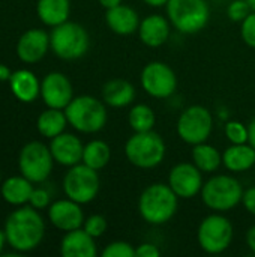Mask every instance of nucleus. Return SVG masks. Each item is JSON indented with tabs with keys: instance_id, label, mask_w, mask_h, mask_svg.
<instances>
[{
	"instance_id": "obj_1",
	"label": "nucleus",
	"mask_w": 255,
	"mask_h": 257,
	"mask_svg": "<svg viewBox=\"0 0 255 257\" xmlns=\"http://www.w3.org/2000/svg\"><path fill=\"white\" fill-rule=\"evenodd\" d=\"M8 245L17 253H29L41 245L45 236V221L39 209L33 206H17L5 221Z\"/></svg>"
},
{
	"instance_id": "obj_2",
	"label": "nucleus",
	"mask_w": 255,
	"mask_h": 257,
	"mask_svg": "<svg viewBox=\"0 0 255 257\" xmlns=\"http://www.w3.org/2000/svg\"><path fill=\"white\" fill-rule=\"evenodd\" d=\"M179 206V197L168 184L149 185L138 199V212L141 218L155 226L168 223Z\"/></svg>"
},
{
	"instance_id": "obj_3",
	"label": "nucleus",
	"mask_w": 255,
	"mask_h": 257,
	"mask_svg": "<svg viewBox=\"0 0 255 257\" xmlns=\"http://www.w3.org/2000/svg\"><path fill=\"white\" fill-rule=\"evenodd\" d=\"M68 123L83 134L101 131L108 120V113L102 101L90 95L74 96L65 108Z\"/></svg>"
},
{
	"instance_id": "obj_4",
	"label": "nucleus",
	"mask_w": 255,
	"mask_h": 257,
	"mask_svg": "<svg viewBox=\"0 0 255 257\" xmlns=\"http://www.w3.org/2000/svg\"><path fill=\"white\" fill-rule=\"evenodd\" d=\"M203 203L215 212H227L234 209L243 197L240 182L230 175H218L203 184Z\"/></svg>"
},
{
	"instance_id": "obj_5",
	"label": "nucleus",
	"mask_w": 255,
	"mask_h": 257,
	"mask_svg": "<svg viewBox=\"0 0 255 257\" xmlns=\"http://www.w3.org/2000/svg\"><path fill=\"white\" fill-rule=\"evenodd\" d=\"M90 45L87 30L72 21H65L53 27L50 33V47L53 53L63 60H75L83 57Z\"/></svg>"
},
{
	"instance_id": "obj_6",
	"label": "nucleus",
	"mask_w": 255,
	"mask_h": 257,
	"mask_svg": "<svg viewBox=\"0 0 255 257\" xmlns=\"http://www.w3.org/2000/svg\"><path fill=\"white\" fill-rule=\"evenodd\" d=\"M125 155L138 169H153L165 158V142L153 130L135 133L125 145Z\"/></svg>"
},
{
	"instance_id": "obj_7",
	"label": "nucleus",
	"mask_w": 255,
	"mask_h": 257,
	"mask_svg": "<svg viewBox=\"0 0 255 257\" xmlns=\"http://www.w3.org/2000/svg\"><path fill=\"white\" fill-rule=\"evenodd\" d=\"M165 9L171 26L188 35L203 30L210 17L206 0H168Z\"/></svg>"
},
{
	"instance_id": "obj_8",
	"label": "nucleus",
	"mask_w": 255,
	"mask_h": 257,
	"mask_svg": "<svg viewBox=\"0 0 255 257\" xmlns=\"http://www.w3.org/2000/svg\"><path fill=\"white\" fill-rule=\"evenodd\" d=\"M63 191L68 199L86 205L96 199L101 187L98 170L86 166L84 163L69 167L63 178Z\"/></svg>"
},
{
	"instance_id": "obj_9",
	"label": "nucleus",
	"mask_w": 255,
	"mask_h": 257,
	"mask_svg": "<svg viewBox=\"0 0 255 257\" xmlns=\"http://www.w3.org/2000/svg\"><path fill=\"white\" fill-rule=\"evenodd\" d=\"M234 230L231 221L221 214H212L204 217L200 223L197 239L203 251L209 254H221L231 245Z\"/></svg>"
},
{
	"instance_id": "obj_10",
	"label": "nucleus",
	"mask_w": 255,
	"mask_h": 257,
	"mask_svg": "<svg viewBox=\"0 0 255 257\" xmlns=\"http://www.w3.org/2000/svg\"><path fill=\"white\" fill-rule=\"evenodd\" d=\"M54 163L56 161L51 155L50 146H45L42 142H30L20 151V173L33 184L45 182L53 172Z\"/></svg>"
},
{
	"instance_id": "obj_11",
	"label": "nucleus",
	"mask_w": 255,
	"mask_h": 257,
	"mask_svg": "<svg viewBox=\"0 0 255 257\" xmlns=\"http://www.w3.org/2000/svg\"><path fill=\"white\" fill-rule=\"evenodd\" d=\"M213 117L203 105H191L185 108L177 119V134L188 145H198L207 142L212 134Z\"/></svg>"
},
{
	"instance_id": "obj_12",
	"label": "nucleus",
	"mask_w": 255,
	"mask_h": 257,
	"mask_svg": "<svg viewBox=\"0 0 255 257\" xmlns=\"http://www.w3.org/2000/svg\"><path fill=\"white\" fill-rule=\"evenodd\" d=\"M143 89L153 98H170L177 89V77L174 71L164 62L147 63L140 77Z\"/></svg>"
},
{
	"instance_id": "obj_13",
	"label": "nucleus",
	"mask_w": 255,
	"mask_h": 257,
	"mask_svg": "<svg viewBox=\"0 0 255 257\" xmlns=\"http://www.w3.org/2000/svg\"><path fill=\"white\" fill-rule=\"evenodd\" d=\"M203 172L194 163H179L168 175V185L179 199H191L201 193Z\"/></svg>"
},
{
	"instance_id": "obj_14",
	"label": "nucleus",
	"mask_w": 255,
	"mask_h": 257,
	"mask_svg": "<svg viewBox=\"0 0 255 257\" xmlns=\"http://www.w3.org/2000/svg\"><path fill=\"white\" fill-rule=\"evenodd\" d=\"M41 98L47 107L65 110L74 98L72 83L62 72H50L41 81Z\"/></svg>"
},
{
	"instance_id": "obj_15",
	"label": "nucleus",
	"mask_w": 255,
	"mask_h": 257,
	"mask_svg": "<svg viewBox=\"0 0 255 257\" xmlns=\"http://www.w3.org/2000/svg\"><path fill=\"white\" fill-rule=\"evenodd\" d=\"M48 220L56 229L71 232L83 227L86 218L80 203L71 199H60L48 206Z\"/></svg>"
},
{
	"instance_id": "obj_16",
	"label": "nucleus",
	"mask_w": 255,
	"mask_h": 257,
	"mask_svg": "<svg viewBox=\"0 0 255 257\" xmlns=\"http://www.w3.org/2000/svg\"><path fill=\"white\" fill-rule=\"evenodd\" d=\"M50 47V35L42 29H29L17 42V56L24 63L42 60Z\"/></svg>"
},
{
	"instance_id": "obj_17",
	"label": "nucleus",
	"mask_w": 255,
	"mask_h": 257,
	"mask_svg": "<svg viewBox=\"0 0 255 257\" xmlns=\"http://www.w3.org/2000/svg\"><path fill=\"white\" fill-rule=\"evenodd\" d=\"M50 151L57 164L65 167H72L83 161L84 145L77 136L71 133H62L54 139H51Z\"/></svg>"
},
{
	"instance_id": "obj_18",
	"label": "nucleus",
	"mask_w": 255,
	"mask_h": 257,
	"mask_svg": "<svg viewBox=\"0 0 255 257\" xmlns=\"http://www.w3.org/2000/svg\"><path fill=\"white\" fill-rule=\"evenodd\" d=\"M170 27L171 23L168 18L158 14H152L146 17L143 21H140V27H138L140 41L152 48L161 47L170 38V32H171Z\"/></svg>"
},
{
	"instance_id": "obj_19",
	"label": "nucleus",
	"mask_w": 255,
	"mask_h": 257,
	"mask_svg": "<svg viewBox=\"0 0 255 257\" xmlns=\"http://www.w3.org/2000/svg\"><path fill=\"white\" fill-rule=\"evenodd\" d=\"M60 253L63 257H95L98 250L95 238L80 227L65 233L60 242Z\"/></svg>"
},
{
	"instance_id": "obj_20",
	"label": "nucleus",
	"mask_w": 255,
	"mask_h": 257,
	"mask_svg": "<svg viewBox=\"0 0 255 257\" xmlns=\"http://www.w3.org/2000/svg\"><path fill=\"white\" fill-rule=\"evenodd\" d=\"M105 23L111 32L122 35V36L132 35L134 32H138V27H140V18H138L137 11L122 3L114 8L107 9Z\"/></svg>"
},
{
	"instance_id": "obj_21",
	"label": "nucleus",
	"mask_w": 255,
	"mask_h": 257,
	"mask_svg": "<svg viewBox=\"0 0 255 257\" xmlns=\"http://www.w3.org/2000/svg\"><path fill=\"white\" fill-rule=\"evenodd\" d=\"M9 87L17 99L21 102H33L41 96V81L29 69H18L9 78Z\"/></svg>"
},
{
	"instance_id": "obj_22",
	"label": "nucleus",
	"mask_w": 255,
	"mask_h": 257,
	"mask_svg": "<svg viewBox=\"0 0 255 257\" xmlns=\"http://www.w3.org/2000/svg\"><path fill=\"white\" fill-rule=\"evenodd\" d=\"M33 188V182L29 181L26 176H11L2 182L0 194L6 203L12 206H23L29 203Z\"/></svg>"
},
{
	"instance_id": "obj_23",
	"label": "nucleus",
	"mask_w": 255,
	"mask_h": 257,
	"mask_svg": "<svg viewBox=\"0 0 255 257\" xmlns=\"http://www.w3.org/2000/svg\"><path fill=\"white\" fill-rule=\"evenodd\" d=\"M222 164L233 173H242L255 166V149L249 143L231 145L222 154Z\"/></svg>"
},
{
	"instance_id": "obj_24",
	"label": "nucleus",
	"mask_w": 255,
	"mask_h": 257,
	"mask_svg": "<svg viewBox=\"0 0 255 257\" xmlns=\"http://www.w3.org/2000/svg\"><path fill=\"white\" fill-rule=\"evenodd\" d=\"M102 98L104 102L114 108H122L129 105L135 98V87L122 78L110 80L102 87Z\"/></svg>"
},
{
	"instance_id": "obj_25",
	"label": "nucleus",
	"mask_w": 255,
	"mask_h": 257,
	"mask_svg": "<svg viewBox=\"0 0 255 257\" xmlns=\"http://www.w3.org/2000/svg\"><path fill=\"white\" fill-rule=\"evenodd\" d=\"M36 14L45 26L56 27L68 21L71 14V0H38Z\"/></svg>"
},
{
	"instance_id": "obj_26",
	"label": "nucleus",
	"mask_w": 255,
	"mask_h": 257,
	"mask_svg": "<svg viewBox=\"0 0 255 257\" xmlns=\"http://www.w3.org/2000/svg\"><path fill=\"white\" fill-rule=\"evenodd\" d=\"M66 125H69L66 113H65V110H60V108L48 107L47 110H44L39 114V117L36 120V128H38L39 134L47 139H54L56 136L65 133Z\"/></svg>"
},
{
	"instance_id": "obj_27",
	"label": "nucleus",
	"mask_w": 255,
	"mask_h": 257,
	"mask_svg": "<svg viewBox=\"0 0 255 257\" xmlns=\"http://www.w3.org/2000/svg\"><path fill=\"white\" fill-rule=\"evenodd\" d=\"M192 161L203 173H213L222 164V155L212 145L198 143L192 149Z\"/></svg>"
},
{
	"instance_id": "obj_28",
	"label": "nucleus",
	"mask_w": 255,
	"mask_h": 257,
	"mask_svg": "<svg viewBox=\"0 0 255 257\" xmlns=\"http://www.w3.org/2000/svg\"><path fill=\"white\" fill-rule=\"evenodd\" d=\"M110 158L111 149L104 140H92L87 145H84L81 163H84L86 166L99 172L110 163Z\"/></svg>"
},
{
	"instance_id": "obj_29",
	"label": "nucleus",
	"mask_w": 255,
	"mask_h": 257,
	"mask_svg": "<svg viewBox=\"0 0 255 257\" xmlns=\"http://www.w3.org/2000/svg\"><path fill=\"white\" fill-rule=\"evenodd\" d=\"M128 122H129V126L134 130V133L152 131L156 123V114L149 105L137 104L131 108Z\"/></svg>"
},
{
	"instance_id": "obj_30",
	"label": "nucleus",
	"mask_w": 255,
	"mask_h": 257,
	"mask_svg": "<svg viewBox=\"0 0 255 257\" xmlns=\"http://www.w3.org/2000/svg\"><path fill=\"white\" fill-rule=\"evenodd\" d=\"M225 137L231 145H243L248 143V126H245L239 120H228L224 126Z\"/></svg>"
},
{
	"instance_id": "obj_31",
	"label": "nucleus",
	"mask_w": 255,
	"mask_h": 257,
	"mask_svg": "<svg viewBox=\"0 0 255 257\" xmlns=\"http://www.w3.org/2000/svg\"><path fill=\"white\" fill-rule=\"evenodd\" d=\"M102 257H137L135 256V248L125 241H114L108 244L104 251Z\"/></svg>"
},
{
	"instance_id": "obj_32",
	"label": "nucleus",
	"mask_w": 255,
	"mask_h": 257,
	"mask_svg": "<svg viewBox=\"0 0 255 257\" xmlns=\"http://www.w3.org/2000/svg\"><path fill=\"white\" fill-rule=\"evenodd\" d=\"M83 229L90 235L93 236L95 239L102 236L107 230V220L102 217V215H90L84 220V224H83Z\"/></svg>"
},
{
	"instance_id": "obj_33",
	"label": "nucleus",
	"mask_w": 255,
	"mask_h": 257,
	"mask_svg": "<svg viewBox=\"0 0 255 257\" xmlns=\"http://www.w3.org/2000/svg\"><path fill=\"white\" fill-rule=\"evenodd\" d=\"M252 12L249 3L246 0H233L228 8H227V14L230 17V20L233 21H243L249 14Z\"/></svg>"
},
{
	"instance_id": "obj_34",
	"label": "nucleus",
	"mask_w": 255,
	"mask_h": 257,
	"mask_svg": "<svg viewBox=\"0 0 255 257\" xmlns=\"http://www.w3.org/2000/svg\"><path fill=\"white\" fill-rule=\"evenodd\" d=\"M240 35H242V39L245 41L246 45L255 48V11H252V12L242 21Z\"/></svg>"
},
{
	"instance_id": "obj_35",
	"label": "nucleus",
	"mask_w": 255,
	"mask_h": 257,
	"mask_svg": "<svg viewBox=\"0 0 255 257\" xmlns=\"http://www.w3.org/2000/svg\"><path fill=\"white\" fill-rule=\"evenodd\" d=\"M51 202V194L48 193V190L39 187V188H33L29 205L33 206L35 209H45L50 206Z\"/></svg>"
},
{
	"instance_id": "obj_36",
	"label": "nucleus",
	"mask_w": 255,
	"mask_h": 257,
	"mask_svg": "<svg viewBox=\"0 0 255 257\" xmlns=\"http://www.w3.org/2000/svg\"><path fill=\"white\" fill-rule=\"evenodd\" d=\"M135 256L137 257H159L161 256V251L159 248L155 245V244H150V242H146V244H141L135 248Z\"/></svg>"
},
{
	"instance_id": "obj_37",
	"label": "nucleus",
	"mask_w": 255,
	"mask_h": 257,
	"mask_svg": "<svg viewBox=\"0 0 255 257\" xmlns=\"http://www.w3.org/2000/svg\"><path fill=\"white\" fill-rule=\"evenodd\" d=\"M242 203L249 214L255 215V187H251L246 191H243Z\"/></svg>"
},
{
	"instance_id": "obj_38",
	"label": "nucleus",
	"mask_w": 255,
	"mask_h": 257,
	"mask_svg": "<svg viewBox=\"0 0 255 257\" xmlns=\"http://www.w3.org/2000/svg\"><path fill=\"white\" fill-rule=\"evenodd\" d=\"M246 244H248L249 250L255 254V226H252L246 233Z\"/></svg>"
},
{
	"instance_id": "obj_39",
	"label": "nucleus",
	"mask_w": 255,
	"mask_h": 257,
	"mask_svg": "<svg viewBox=\"0 0 255 257\" xmlns=\"http://www.w3.org/2000/svg\"><path fill=\"white\" fill-rule=\"evenodd\" d=\"M248 143L255 149V117L248 125Z\"/></svg>"
},
{
	"instance_id": "obj_40",
	"label": "nucleus",
	"mask_w": 255,
	"mask_h": 257,
	"mask_svg": "<svg viewBox=\"0 0 255 257\" xmlns=\"http://www.w3.org/2000/svg\"><path fill=\"white\" fill-rule=\"evenodd\" d=\"M11 75H12L11 69L6 65L0 63V81H9Z\"/></svg>"
},
{
	"instance_id": "obj_41",
	"label": "nucleus",
	"mask_w": 255,
	"mask_h": 257,
	"mask_svg": "<svg viewBox=\"0 0 255 257\" xmlns=\"http://www.w3.org/2000/svg\"><path fill=\"white\" fill-rule=\"evenodd\" d=\"M99 3H101L105 9H110V8H114V6L120 5L122 0H99Z\"/></svg>"
},
{
	"instance_id": "obj_42",
	"label": "nucleus",
	"mask_w": 255,
	"mask_h": 257,
	"mask_svg": "<svg viewBox=\"0 0 255 257\" xmlns=\"http://www.w3.org/2000/svg\"><path fill=\"white\" fill-rule=\"evenodd\" d=\"M143 2L152 8H159V6H165L168 0H143Z\"/></svg>"
},
{
	"instance_id": "obj_43",
	"label": "nucleus",
	"mask_w": 255,
	"mask_h": 257,
	"mask_svg": "<svg viewBox=\"0 0 255 257\" xmlns=\"http://www.w3.org/2000/svg\"><path fill=\"white\" fill-rule=\"evenodd\" d=\"M8 244V241H6V235H5V230L3 229H0V254H2V251H3V248H5V245Z\"/></svg>"
},
{
	"instance_id": "obj_44",
	"label": "nucleus",
	"mask_w": 255,
	"mask_h": 257,
	"mask_svg": "<svg viewBox=\"0 0 255 257\" xmlns=\"http://www.w3.org/2000/svg\"><path fill=\"white\" fill-rule=\"evenodd\" d=\"M248 3H249V6H251V9L255 11V0H246Z\"/></svg>"
},
{
	"instance_id": "obj_45",
	"label": "nucleus",
	"mask_w": 255,
	"mask_h": 257,
	"mask_svg": "<svg viewBox=\"0 0 255 257\" xmlns=\"http://www.w3.org/2000/svg\"><path fill=\"white\" fill-rule=\"evenodd\" d=\"M254 170H255V166H254Z\"/></svg>"
}]
</instances>
